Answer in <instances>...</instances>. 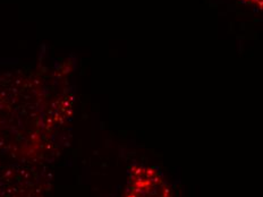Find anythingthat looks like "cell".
I'll list each match as a JSON object with an SVG mask.
<instances>
[{
    "mask_svg": "<svg viewBox=\"0 0 263 197\" xmlns=\"http://www.w3.org/2000/svg\"><path fill=\"white\" fill-rule=\"evenodd\" d=\"M126 197H171L169 190L157 174L146 170L140 172L139 179L133 180Z\"/></svg>",
    "mask_w": 263,
    "mask_h": 197,
    "instance_id": "obj_1",
    "label": "cell"
}]
</instances>
